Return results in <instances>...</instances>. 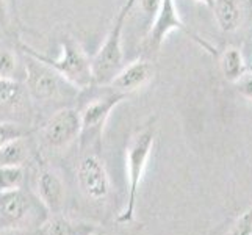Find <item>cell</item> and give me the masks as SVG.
I'll use <instances>...</instances> for the list:
<instances>
[{
	"label": "cell",
	"mask_w": 252,
	"mask_h": 235,
	"mask_svg": "<svg viewBox=\"0 0 252 235\" xmlns=\"http://www.w3.org/2000/svg\"><path fill=\"white\" fill-rule=\"evenodd\" d=\"M21 49L24 54H29L50 66L60 77H63L67 83L75 86L77 90H88L91 85H94L91 60L85 54L79 42L72 38L67 36L62 41V46H60L62 52L57 58L42 55L33 47L24 44V42H21Z\"/></svg>",
	"instance_id": "1"
},
{
	"label": "cell",
	"mask_w": 252,
	"mask_h": 235,
	"mask_svg": "<svg viewBox=\"0 0 252 235\" xmlns=\"http://www.w3.org/2000/svg\"><path fill=\"white\" fill-rule=\"evenodd\" d=\"M155 141V123L151 119L149 123H146L141 129H138L130 138V143L127 147V179H128V196L127 204L124 210L119 213L118 221L128 223L133 220L138 190L143 179V174L146 171L147 162L154 147Z\"/></svg>",
	"instance_id": "2"
},
{
	"label": "cell",
	"mask_w": 252,
	"mask_h": 235,
	"mask_svg": "<svg viewBox=\"0 0 252 235\" xmlns=\"http://www.w3.org/2000/svg\"><path fill=\"white\" fill-rule=\"evenodd\" d=\"M128 14L130 11L126 6L121 8L115 21H113L110 32L107 33L105 41H103L97 54L91 60L94 85H110L113 78L118 75V72L126 66L123 50V32Z\"/></svg>",
	"instance_id": "3"
},
{
	"label": "cell",
	"mask_w": 252,
	"mask_h": 235,
	"mask_svg": "<svg viewBox=\"0 0 252 235\" xmlns=\"http://www.w3.org/2000/svg\"><path fill=\"white\" fill-rule=\"evenodd\" d=\"M82 134L80 113L75 108H60L41 129V143L46 149L60 152L71 146Z\"/></svg>",
	"instance_id": "4"
},
{
	"label": "cell",
	"mask_w": 252,
	"mask_h": 235,
	"mask_svg": "<svg viewBox=\"0 0 252 235\" xmlns=\"http://www.w3.org/2000/svg\"><path fill=\"white\" fill-rule=\"evenodd\" d=\"M172 30L184 32L187 36L193 39L199 47L207 50L208 54L216 55V49L210 44V42L202 39L199 34H196L193 30L188 29L184 24V21H182V17L176 8V2H174V0H161L158 11L154 17L149 34H147V46H149V49H158L161 46V42L164 41V38H166V34Z\"/></svg>",
	"instance_id": "5"
},
{
	"label": "cell",
	"mask_w": 252,
	"mask_h": 235,
	"mask_svg": "<svg viewBox=\"0 0 252 235\" xmlns=\"http://www.w3.org/2000/svg\"><path fill=\"white\" fill-rule=\"evenodd\" d=\"M24 78L25 88L34 102H47L57 98L62 90V80H64L50 66L29 54H25L24 60Z\"/></svg>",
	"instance_id": "6"
},
{
	"label": "cell",
	"mask_w": 252,
	"mask_h": 235,
	"mask_svg": "<svg viewBox=\"0 0 252 235\" xmlns=\"http://www.w3.org/2000/svg\"><path fill=\"white\" fill-rule=\"evenodd\" d=\"M30 101L25 83L16 78H0V121L19 124L21 119H27Z\"/></svg>",
	"instance_id": "7"
},
{
	"label": "cell",
	"mask_w": 252,
	"mask_h": 235,
	"mask_svg": "<svg viewBox=\"0 0 252 235\" xmlns=\"http://www.w3.org/2000/svg\"><path fill=\"white\" fill-rule=\"evenodd\" d=\"M77 180L85 196L93 201H102L108 196L110 179L105 165L97 155L90 154L83 157L77 168Z\"/></svg>",
	"instance_id": "8"
},
{
	"label": "cell",
	"mask_w": 252,
	"mask_h": 235,
	"mask_svg": "<svg viewBox=\"0 0 252 235\" xmlns=\"http://www.w3.org/2000/svg\"><path fill=\"white\" fill-rule=\"evenodd\" d=\"M128 98V94L115 91L107 98L94 99L85 107V110L80 113L82 119V136H91L99 138L102 134V129L105 126L110 113L115 110L121 102Z\"/></svg>",
	"instance_id": "9"
},
{
	"label": "cell",
	"mask_w": 252,
	"mask_h": 235,
	"mask_svg": "<svg viewBox=\"0 0 252 235\" xmlns=\"http://www.w3.org/2000/svg\"><path fill=\"white\" fill-rule=\"evenodd\" d=\"M155 74V67L147 60H135L130 65H126L118 75L113 78L110 86L118 93L132 94L149 83Z\"/></svg>",
	"instance_id": "10"
},
{
	"label": "cell",
	"mask_w": 252,
	"mask_h": 235,
	"mask_svg": "<svg viewBox=\"0 0 252 235\" xmlns=\"http://www.w3.org/2000/svg\"><path fill=\"white\" fill-rule=\"evenodd\" d=\"M38 195L41 202L52 213H58L64 207L66 190L63 180L52 169H42L38 176Z\"/></svg>",
	"instance_id": "11"
},
{
	"label": "cell",
	"mask_w": 252,
	"mask_h": 235,
	"mask_svg": "<svg viewBox=\"0 0 252 235\" xmlns=\"http://www.w3.org/2000/svg\"><path fill=\"white\" fill-rule=\"evenodd\" d=\"M29 212V199L21 190L0 193V223L14 226L22 221Z\"/></svg>",
	"instance_id": "12"
},
{
	"label": "cell",
	"mask_w": 252,
	"mask_h": 235,
	"mask_svg": "<svg viewBox=\"0 0 252 235\" xmlns=\"http://www.w3.org/2000/svg\"><path fill=\"white\" fill-rule=\"evenodd\" d=\"M213 14L220 29L225 33L235 32L243 21V11L238 0H216Z\"/></svg>",
	"instance_id": "13"
},
{
	"label": "cell",
	"mask_w": 252,
	"mask_h": 235,
	"mask_svg": "<svg viewBox=\"0 0 252 235\" xmlns=\"http://www.w3.org/2000/svg\"><path fill=\"white\" fill-rule=\"evenodd\" d=\"M221 74L227 82L238 83L246 72V63L238 47H227L220 57Z\"/></svg>",
	"instance_id": "14"
},
{
	"label": "cell",
	"mask_w": 252,
	"mask_h": 235,
	"mask_svg": "<svg viewBox=\"0 0 252 235\" xmlns=\"http://www.w3.org/2000/svg\"><path fill=\"white\" fill-rule=\"evenodd\" d=\"M29 149L24 136L14 138L0 147V167L2 165H21L27 160Z\"/></svg>",
	"instance_id": "15"
},
{
	"label": "cell",
	"mask_w": 252,
	"mask_h": 235,
	"mask_svg": "<svg viewBox=\"0 0 252 235\" xmlns=\"http://www.w3.org/2000/svg\"><path fill=\"white\" fill-rule=\"evenodd\" d=\"M25 180V171L21 165H2L0 167V193L21 190Z\"/></svg>",
	"instance_id": "16"
},
{
	"label": "cell",
	"mask_w": 252,
	"mask_h": 235,
	"mask_svg": "<svg viewBox=\"0 0 252 235\" xmlns=\"http://www.w3.org/2000/svg\"><path fill=\"white\" fill-rule=\"evenodd\" d=\"M24 74V62L10 47H0V78H17V74Z\"/></svg>",
	"instance_id": "17"
},
{
	"label": "cell",
	"mask_w": 252,
	"mask_h": 235,
	"mask_svg": "<svg viewBox=\"0 0 252 235\" xmlns=\"http://www.w3.org/2000/svg\"><path fill=\"white\" fill-rule=\"evenodd\" d=\"M80 226H77L64 216L55 215L41 226L39 235H79Z\"/></svg>",
	"instance_id": "18"
},
{
	"label": "cell",
	"mask_w": 252,
	"mask_h": 235,
	"mask_svg": "<svg viewBox=\"0 0 252 235\" xmlns=\"http://www.w3.org/2000/svg\"><path fill=\"white\" fill-rule=\"evenodd\" d=\"M24 135H25V130L22 129V124L0 121V147L6 144L8 141L14 140V138H19Z\"/></svg>",
	"instance_id": "19"
},
{
	"label": "cell",
	"mask_w": 252,
	"mask_h": 235,
	"mask_svg": "<svg viewBox=\"0 0 252 235\" xmlns=\"http://www.w3.org/2000/svg\"><path fill=\"white\" fill-rule=\"evenodd\" d=\"M227 235H252V208L232 226Z\"/></svg>",
	"instance_id": "20"
},
{
	"label": "cell",
	"mask_w": 252,
	"mask_h": 235,
	"mask_svg": "<svg viewBox=\"0 0 252 235\" xmlns=\"http://www.w3.org/2000/svg\"><path fill=\"white\" fill-rule=\"evenodd\" d=\"M11 24V13L8 6V0H0V30L6 32Z\"/></svg>",
	"instance_id": "21"
},
{
	"label": "cell",
	"mask_w": 252,
	"mask_h": 235,
	"mask_svg": "<svg viewBox=\"0 0 252 235\" xmlns=\"http://www.w3.org/2000/svg\"><path fill=\"white\" fill-rule=\"evenodd\" d=\"M160 3H161V0H140V6L143 13L151 17H155V14H157L160 8Z\"/></svg>",
	"instance_id": "22"
},
{
	"label": "cell",
	"mask_w": 252,
	"mask_h": 235,
	"mask_svg": "<svg viewBox=\"0 0 252 235\" xmlns=\"http://www.w3.org/2000/svg\"><path fill=\"white\" fill-rule=\"evenodd\" d=\"M238 93L249 101H252V75L251 77H243L241 80L237 83Z\"/></svg>",
	"instance_id": "23"
},
{
	"label": "cell",
	"mask_w": 252,
	"mask_h": 235,
	"mask_svg": "<svg viewBox=\"0 0 252 235\" xmlns=\"http://www.w3.org/2000/svg\"><path fill=\"white\" fill-rule=\"evenodd\" d=\"M196 2H199V3H204L205 6H208L210 10H213L215 8V2L216 0H196Z\"/></svg>",
	"instance_id": "24"
},
{
	"label": "cell",
	"mask_w": 252,
	"mask_h": 235,
	"mask_svg": "<svg viewBox=\"0 0 252 235\" xmlns=\"http://www.w3.org/2000/svg\"><path fill=\"white\" fill-rule=\"evenodd\" d=\"M136 2H138V0H127V2L124 3V6L127 8L128 11H132V10H133V6L136 5Z\"/></svg>",
	"instance_id": "25"
},
{
	"label": "cell",
	"mask_w": 252,
	"mask_h": 235,
	"mask_svg": "<svg viewBox=\"0 0 252 235\" xmlns=\"http://www.w3.org/2000/svg\"><path fill=\"white\" fill-rule=\"evenodd\" d=\"M0 235H22V234L17 232V231H2V232H0Z\"/></svg>",
	"instance_id": "26"
},
{
	"label": "cell",
	"mask_w": 252,
	"mask_h": 235,
	"mask_svg": "<svg viewBox=\"0 0 252 235\" xmlns=\"http://www.w3.org/2000/svg\"><path fill=\"white\" fill-rule=\"evenodd\" d=\"M248 3H249V6H252V0H248Z\"/></svg>",
	"instance_id": "27"
},
{
	"label": "cell",
	"mask_w": 252,
	"mask_h": 235,
	"mask_svg": "<svg viewBox=\"0 0 252 235\" xmlns=\"http://www.w3.org/2000/svg\"><path fill=\"white\" fill-rule=\"evenodd\" d=\"M90 235H97V234H90Z\"/></svg>",
	"instance_id": "28"
},
{
	"label": "cell",
	"mask_w": 252,
	"mask_h": 235,
	"mask_svg": "<svg viewBox=\"0 0 252 235\" xmlns=\"http://www.w3.org/2000/svg\"><path fill=\"white\" fill-rule=\"evenodd\" d=\"M0 33H2V30H0Z\"/></svg>",
	"instance_id": "29"
}]
</instances>
